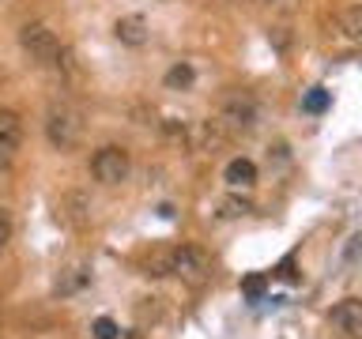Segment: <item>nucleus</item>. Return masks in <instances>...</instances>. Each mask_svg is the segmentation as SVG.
Masks as SVG:
<instances>
[{
    "instance_id": "obj_13",
    "label": "nucleus",
    "mask_w": 362,
    "mask_h": 339,
    "mask_svg": "<svg viewBox=\"0 0 362 339\" xmlns=\"http://www.w3.org/2000/svg\"><path fill=\"white\" fill-rule=\"evenodd\" d=\"M170 256H174V249H170V245H155L151 253L140 260V271L147 279H163V275H170Z\"/></svg>"
},
{
    "instance_id": "obj_2",
    "label": "nucleus",
    "mask_w": 362,
    "mask_h": 339,
    "mask_svg": "<svg viewBox=\"0 0 362 339\" xmlns=\"http://www.w3.org/2000/svg\"><path fill=\"white\" fill-rule=\"evenodd\" d=\"M215 121L226 129V136H245L260 124V102L249 90H230V95H223Z\"/></svg>"
},
{
    "instance_id": "obj_15",
    "label": "nucleus",
    "mask_w": 362,
    "mask_h": 339,
    "mask_svg": "<svg viewBox=\"0 0 362 339\" xmlns=\"http://www.w3.org/2000/svg\"><path fill=\"white\" fill-rule=\"evenodd\" d=\"M192 79H197V72H192L189 64H174V68L166 72L163 83H166L170 90H185V87H192Z\"/></svg>"
},
{
    "instance_id": "obj_9",
    "label": "nucleus",
    "mask_w": 362,
    "mask_h": 339,
    "mask_svg": "<svg viewBox=\"0 0 362 339\" xmlns=\"http://www.w3.org/2000/svg\"><path fill=\"white\" fill-rule=\"evenodd\" d=\"M185 140L197 147V151H219L230 136H226V129L219 121H197L192 129H185Z\"/></svg>"
},
{
    "instance_id": "obj_12",
    "label": "nucleus",
    "mask_w": 362,
    "mask_h": 339,
    "mask_svg": "<svg viewBox=\"0 0 362 339\" xmlns=\"http://www.w3.org/2000/svg\"><path fill=\"white\" fill-rule=\"evenodd\" d=\"M223 177L230 189H249V185H257V166L249 162V158H230L223 170Z\"/></svg>"
},
{
    "instance_id": "obj_3",
    "label": "nucleus",
    "mask_w": 362,
    "mask_h": 339,
    "mask_svg": "<svg viewBox=\"0 0 362 339\" xmlns=\"http://www.w3.org/2000/svg\"><path fill=\"white\" fill-rule=\"evenodd\" d=\"M170 275H177L185 287H204V282L211 279V256L197 245H174Z\"/></svg>"
},
{
    "instance_id": "obj_4",
    "label": "nucleus",
    "mask_w": 362,
    "mask_h": 339,
    "mask_svg": "<svg viewBox=\"0 0 362 339\" xmlns=\"http://www.w3.org/2000/svg\"><path fill=\"white\" fill-rule=\"evenodd\" d=\"M19 45H23V53H27L34 64H42V68H49L57 61V53L64 49L61 38H57L45 23H23L19 27Z\"/></svg>"
},
{
    "instance_id": "obj_6",
    "label": "nucleus",
    "mask_w": 362,
    "mask_h": 339,
    "mask_svg": "<svg viewBox=\"0 0 362 339\" xmlns=\"http://www.w3.org/2000/svg\"><path fill=\"white\" fill-rule=\"evenodd\" d=\"M90 211H95V203H90V196L83 189H72V192H64V196L57 200V222L68 226V230H87Z\"/></svg>"
},
{
    "instance_id": "obj_14",
    "label": "nucleus",
    "mask_w": 362,
    "mask_h": 339,
    "mask_svg": "<svg viewBox=\"0 0 362 339\" xmlns=\"http://www.w3.org/2000/svg\"><path fill=\"white\" fill-rule=\"evenodd\" d=\"M339 27H344V38L347 42H362V8L351 4L344 16H339Z\"/></svg>"
},
{
    "instance_id": "obj_20",
    "label": "nucleus",
    "mask_w": 362,
    "mask_h": 339,
    "mask_svg": "<svg viewBox=\"0 0 362 339\" xmlns=\"http://www.w3.org/2000/svg\"><path fill=\"white\" fill-rule=\"evenodd\" d=\"M95 339H117V324L110 316H98L95 321Z\"/></svg>"
},
{
    "instance_id": "obj_5",
    "label": "nucleus",
    "mask_w": 362,
    "mask_h": 339,
    "mask_svg": "<svg viewBox=\"0 0 362 339\" xmlns=\"http://www.w3.org/2000/svg\"><path fill=\"white\" fill-rule=\"evenodd\" d=\"M90 174H95L98 185H121V181H129V174H132V155L117 143L98 147L95 158H90Z\"/></svg>"
},
{
    "instance_id": "obj_10",
    "label": "nucleus",
    "mask_w": 362,
    "mask_h": 339,
    "mask_svg": "<svg viewBox=\"0 0 362 339\" xmlns=\"http://www.w3.org/2000/svg\"><path fill=\"white\" fill-rule=\"evenodd\" d=\"M90 282V268L83 264V260H76V264H64L61 275H57L53 282V294L57 298H72V294H79Z\"/></svg>"
},
{
    "instance_id": "obj_19",
    "label": "nucleus",
    "mask_w": 362,
    "mask_h": 339,
    "mask_svg": "<svg viewBox=\"0 0 362 339\" xmlns=\"http://www.w3.org/2000/svg\"><path fill=\"white\" fill-rule=\"evenodd\" d=\"M264 287H268V279H264V275H249V279L242 282V290H245V294H249V298H253V302L260 298V294H264Z\"/></svg>"
},
{
    "instance_id": "obj_18",
    "label": "nucleus",
    "mask_w": 362,
    "mask_h": 339,
    "mask_svg": "<svg viewBox=\"0 0 362 339\" xmlns=\"http://www.w3.org/2000/svg\"><path fill=\"white\" fill-rule=\"evenodd\" d=\"M11 234H16V222H11V211L0 208V253L11 245Z\"/></svg>"
},
{
    "instance_id": "obj_16",
    "label": "nucleus",
    "mask_w": 362,
    "mask_h": 339,
    "mask_svg": "<svg viewBox=\"0 0 362 339\" xmlns=\"http://www.w3.org/2000/svg\"><path fill=\"white\" fill-rule=\"evenodd\" d=\"M242 215H249V203L238 200V196H226L219 203V219H242Z\"/></svg>"
},
{
    "instance_id": "obj_1",
    "label": "nucleus",
    "mask_w": 362,
    "mask_h": 339,
    "mask_svg": "<svg viewBox=\"0 0 362 339\" xmlns=\"http://www.w3.org/2000/svg\"><path fill=\"white\" fill-rule=\"evenodd\" d=\"M45 140L57 151H72L83 140V113H79V106H72L68 98L49 102V109H45Z\"/></svg>"
},
{
    "instance_id": "obj_7",
    "label": "nucleus",
    "mask_w": 362,
    "mask_h": 339,
    "mask_svg": "<svg viewBox=\"0 0 362 339\" xmlns=\"http://www.w3.org/2000/svg\"><path fill=\"white\" fill-rule=\"evenodd\" d=\"M328 321H332V328L339 335L347 339H358L362 335V302L358 298H344L332 305V313H328Z\"/></svg>"
},
{
    "instance_id": "obj_17",
    "label": "nucleus",
    "mask_w": 362,
    "mask_h": 339,
    "mask_svg": "<svg viewBox=\"0 0 362 339\" xmlns=\"http://www.w3.org/2000/svg\"><path fill=\"white\" fill-rule=\"evenodd\" d=\"M302 109H305V113H325V109H328V90H325V87H313L310 95H305Z\"/></svg>"
},
{
    "instance_id": "obj_11",
    "label": "nucleus",
    "mask_w": 362,
    "mask_h": 339,
    "mask_svg": "<svg viewBox=\"0 0 362 339\" xmlns=\"http://www.w3.org/2000/svg\"><path fill=\"white\" fill-rule=\"evenodd\" d=\"M113 34H117L121 45L140 49V45H147V38H151V27H147L144 16H121L117 23H113Z\"/></svg>"
},
{
    "instance_id": "obj_8",
    "label": "nucleus",
    "mask_w": 362,
    "mask_h": 339,
    "mask_svg": "<svg viewBox=\"0 0 362 339\" xmlns=\"http://www.w3.org/2000/svg\"><path fill=\"white\" fill-rule=\"evenodd\" d=\"M23 147V121L16 109H0V166H8Z\"/></svg>"
},
{
    "instance_id": "obj_21",
    "label": "nucleus",
    "mask_w": 362,
    "mask_h": 339,
    "mask_svg": "<svg viewBox=\"0 0 362 339\" xmlns=\"http://www.w3.org/2000/svg\"><path fill=\"white\" fill-rule=\"evenodd\" d=\"M257 4H268V0H257Z\"/></svg>"
}]
</instances>
